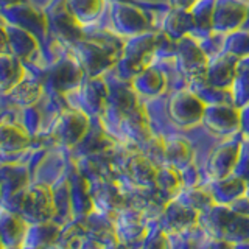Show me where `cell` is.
<instances>
[{"label": "cell", "instance_id": "obj_1", "mask_svg": "<svg viewBox=\"0 0 249 249\" xmlns=\"http://www.w3.org/2000/svg\"><path fill=\"white\" fill-rule=\"evenodd\" d=\"M76 52L81 67L88 70L92 76H97L107 67L115 64L119 59L117 58L119 56V47L106 41L78 42Z\"/></svg>", "mask_w": 249, "mask_h": 249}, {"label": "cell", "instance_id": "obj_2", "mask_svg": "<svg viewBox=\"0 0 249 249\" xmlns=\"http://www.w3.org/2000/svg\"><path fill=\"white\" fill-rule=\"evenodd\" d=\"M248 16V6L240 0H215L212 27L220 33H233Z\"/></svg>", "mask_w": 249, "mask_h": 249}, {"label": "cell", "instance_id": "obj_3", "mask_svg": "<svg viewBox=\"0 0 249 249\" xmlns=\"http://www.w3.org/2000/svg\"><path fill=\"white\" fill-rule=\"evenodd\" d=\"M206 105L202 103L196 93L179 92L170 101V115L173 120L184 126L198 123L204 115Z\"/></svg>", "mask_w": 249, "mask_h": 249}, {"label": "cell", "instance_id": "obj_4", "mask_svg": "<svg viewBox=\"0 0 249 249\" xmlns=\"http://www.w3.org/2000/svg\"><path fill=\"white\" fill-rule=\"evenodd\" d=\"M176 52L179 61H181V69H184L185 73L195 76L196 80L206 75L209 59L201 47L192 37H181V42L176 45Z\"/></svg>", "mask_w": 249, "mask_h": 249}, {"label": "cell", "instance_id": "obj_5", "mask_svg": "<svg viewBox=\"0 0 249 249\" xmlns=\"http://www.w3.org/2000/svg\"><path fill=\"white\" fill-rule=\"evenodd\" d=\"M238 59L240 58L233 56L231 53L218 56L215 61L207 64L206 75H204L206 81L216 89L232 88L233 80H235V73H237Z\"/></svg>", "mask_w": 249, "mask_h": 249}, {"label": "cell", "instance_id": "obj_6", "mask_svg": "<svg viewBox=\"0 0 249 249\" xmlns=\"http://www.w3.org/2000/svg\"><path fill=\"white\" fill-rule=\"evenodd\" d=\"M202 119L212 131L231 134L232 131L238 129L240 126V109L220 103L210 105L206 106Z\"/></svg>", "mask_w": 249, "mask_h": 249}, {"label": "cell", "instance_id": "obj_7", "mask_svg": "<svg viewBox=\"0 0 249 249\" xmlns=\"http://www.w3.org/2000/svg\"><path fill=\"white\" fill-rule=\"evenodd\" d=\"M112 18H114V23L117 30L123 35L136 36L146 31V25H148L146 18L136 6L117 3L114 5Z\"/></svg>", "mask_w": 249, "mask_h": 249}, {"label": "cell", "instance_id": "obj_8", "mask_svg": "<svg viewBox=\"0 0 249 249\" xmlns=\"http://www.w3.org/2000/svg\"><path fill=\"white\" fill-rule=\"evenodd\" d=\"M80 80H81V66L80 62H75L73 59H66L58 62L52 69L49 76H47V83L56 90H67L76 86L80 83Z\"/></svg>", "mask_w": 249, "mask_h": 249}, {"label": "cell", "instance_id": "obj_9", "mask_svg": "<svg viewBox=\"0 0 249 249\" xmlns=\"http://www.w3.org/2000/svg\"><path fill=\"white\" fill-rule=\"evenodd\" d=\"M86 129H88V117L81 111H67L59 119L54 131L61 139L76 142L78 139L84 136Z\"/></svg>", "mask_w": 249, "mask_h": 249}, {"label": "cell", "instance_id": "obj_10", "mask_svg": "<svg viewBox=\"0 0 249 249\" xmlns=\"http://www.w3.org/2000/svg\"><path fill=\"white\" fill-rule=\"evenodd\" d=\"M195 30V19L192 11L175 10L171 11L165 19V31L171 39H181Z\"/></svg>", "mask_w": 249, "mask_h": 249}, {"label": "cell", "instance_id": "obj_11", "mask_svg": "<svg viewBox=\"0 0 249 249\" xmlns=\"http://www.w3.org/2000/svg\"><path fill=\"white\" fill-rule=\"evenodd\" d=\"M134 89L139 93H143V95H159V93L165 88V78L159 72L158 69H151V67H145L142 72H140L134 78Z\"/></svg>", "mask_w": 249, "mask_h": 249}, {"label": "cell", "instance_id": "obj_12", "mask_svg": "<svg viewBox=\"0 0 249 249\" xmlns=\"http://www.w3.org/2000/svg\"><path fill=\"white\" fill-rule=\"evenodd\" d=\"M23 78V69L19 59L11 54L0 53V89H13Z\"/></svg>", "mask_w": 249, "mask_h": 249}, {"label": "cell", "instance_id": "obj_13", "mask_svg": "<svg viewBox=\"0 0 249 249\" xmlns=\"http://www.w3.org/2000/svg\"><path fill=\"white\" fill-rule=\"evenodd\" d=\"M66 6L78 22H90L100 14L103 0H66Z\"/></svg>", "mask_w": 249, "mask_h": 249}, {"label": "cell", "instance_id": "obj_14", "mask_svg": "<svg viewBox=\"0 0 249 249\" xmlns=\"http://www.w3.org/2000/svg\"><path fill=\"white\" fill-rule=\"evenodd\" d=\"M53 25L59 33L67 37V39H78L81 35V28H80V22H78L73 14L69 11V8L64 6L61 10L54 11L53 16Z\"/></svg>", "mask_w": 249, "mask_h": 249}, {"label": "cell", "instance_id": "obj_15", "mask_svg": "<svg viewBox=\"0 0 249 249\" xmlns=\"http://www.w3.org/2000/svg\"><path fill=\"white\" fill-rule=\"evenodd\" d=\"M27 134L16 124L2 123L0 124V146L6 150H16L27 143Z\"/></svg>", "mask_w": 249, "mask_h": 249}, {"label": "cell", "instance_id": "obj_16", "mask_svg": "<svg viewBox=\"0 0 249 249\" xmlns=\"http://www.w3.org/2000/svg\"><path fill=\"white\" fill-rule=\"evenodd\" d=\"M8 36V44H11L18 56H30V53L36 49L35 39L27 30H11Z\"/></svg>", "mask_w": 249, "mask_h": 249}, {"label": "cell", "instance_id": "obj_17", "mask_svg": "<svg viewBox=\"0 0 249 249\" xmlns=\"http://www.w3.org/2000/svg\"><path fill=\"white\" fill-rule=\"evenodd\" d=\"M39 93H41V86L31 81H20L11 89L13 100L22 106H28L31 103H35L39 97Z\"/></svg>", "mask_w": 249, "mask_h": 249}, {"label": "cell", "instance_id": "obj_18", "mask_svg": "<svg viewBox=\"0 0 249 249\" xmlns=\"http://www.w3.org/2000/svg\"><path fill=\"white\" fill-rule=\"evenodd\" d=\"M228 50L231 54L237 58L249 56V33L243 31H233V35L229 37Z\"/></svg>", "mask_w": 249, "mask_h": 249}, {"label": "cell", "instance_id": "obj_19", "mask_svg": "<svg viewBox=\"0 0 249 249\" xmlns=\"http://www.w3.org/2000/svg\"><path fill=\"white\" fill-rule=\"evenodd\" d=\"M196 2L198 0H170V3L175 10H185V11H190L196 5Z\"/></svg>", "mask_w": 249, "mask_h": 249}, {"label": "cell", "instance_id": "obj_20", "mask_svg": "<svg viewBox=\"0 0 249 249\" xmlns=\"http://www.w3.org/2000/svg\"><path fill=\"white\" fill-rule=\"evenodd\" d=\"M245 109L240 111V123H243V126L249 129V105L243 106Z\"/></svg>", "mask_w": 249, "mask_h": 249}, {"label": "cell", "instance_id": "obj_21", "mask_svg": "<svg viewBox=\"0 0 249 249\" xmlns=\"http://www.w3.org/2000/svg\"><path fill=\"white\" fill-rule=\"evenodd\" d=\"M8 44V36H6V31L0 28V53H3V47Z\"/></svg>", "mask_w": 249, "mask_h": 249}]
</instances>
